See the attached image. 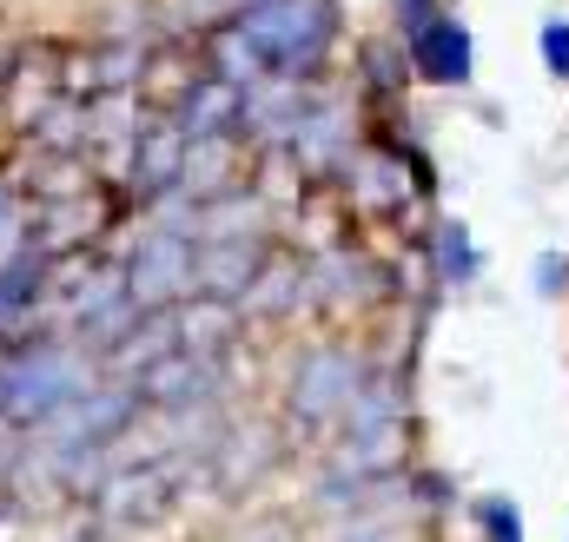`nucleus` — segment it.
<instances>
[{"instance_id":"nucleus-1","label":"nucleus","mask_w":569,"mask_h":542,"mask_svg":"<svg viewBox=\"0 0 569 542\" xmlns=\"http://www.w3.org/2000/svg\"><path fill=\"white\" fill-rule=\"evenodd\" d=\"M239 40L266 67H311L331 40V7L325 0H259L239 20Z\"/></svg>"},{"instance_id":"nucleus-2","label":"nucleus","mask_w":569,"mask_h":542,"mask_svg":"<svg viewBox=\"0 0 569 542\" xmlns=\"http://www.w3.org/2000/svg\"><path fill=\"white\" fill-rule=\"evenodd\" d=\"M411 53H418V73L425 80H470V33L450 20V13H430L411 27Z\"/></svg>"},{"instance_id":"nucleus-3","label":"nucleus","mask_w":569,"mask_h":542,"mask_svg":"<svg viewBox=\"0 0 569 542\" xmlns=\"http://www.w3.org/2000/svg\"><path fill=\"white\" fill-rule=\"evenodd\" d=\"M543 60H550V73H563V80H569V27H563V20H550V27H543Z\"/></svg>"},{"instance_id":"nucleus-4","label":"nucleus","mask_w":569,"mask_h":542,"mask_svg":"<svg viewBox=\"0 0 569 542\" xmlns=\"http://www.w3.org/2000/svg\"><path fill=\"white\" fill-rule=\"evenodd\" d=\"M490 530H497V542H523V523H517V510H490Z\"/></svg>"}]
</instances>
